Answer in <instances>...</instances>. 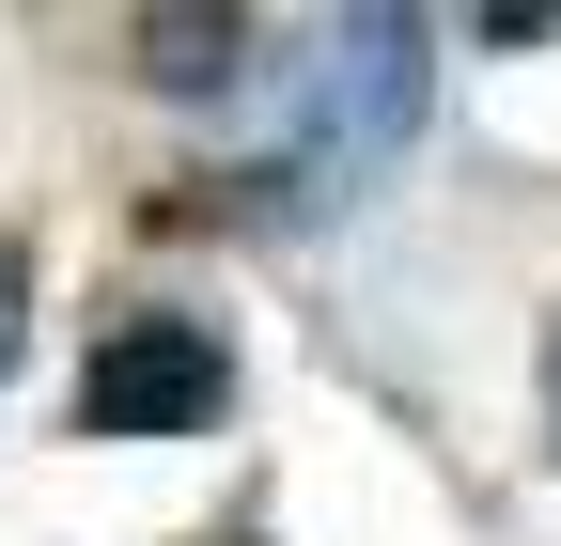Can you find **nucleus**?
Masks as SVG:
<instances>
[{
  "instance_id": "nucleus-1",
  "label": "nucleus",
  "mask_w": 561,
  "mask_h": 546,
  "mask_svg": "<svg viewBox=\"0 0 561 546\" xmlns=\"http://www.w3.org/2000/svg\"><path fill=\"white\" fill-rule=\"evenodd\" d=\"M421 16H328L297 62H280V157L265 187H297V203H343L405 125H421Z\"/></svg>"
},
{
  "instance_id": "nucleus-2",
  "label": "nucleus",
  "mask_w": 561,
  "mask_h": 546,
  "mask_svg": "<svg viewBox=\"0 0 561 546\" xmlns=\"http://www.w3.org/2000/svg\"><path fill=\"white\" fill-rule=\"evenodd\" d=\"M234 406V344L203 312H125L79 360V437H203Z\"/></svg>"
},
{
  "instance_id": "nucleus-3",
  "label": "nucleus",
  "mask_w": 561,
  "mask_h": 546,
  "mask_svg": "<svg viewBox=\"0 0 561 546\" xmlns=\"http://www.w3.org/2000/svg\"><path fill=\"white\" fill-rule=\"evenodd\" d=\"M140 62L187 79V94H219V79H234V16H157V32H140Z\"/></svg>"
},
{
  "instance_id": "nucleus-4",
  "label": "nucleus",
  "mask_w": 561,
  "mask_h": 546,
  "mask_svg": "<svg viewBox=\"0 0 561 546\" xmlns=\"http://www.w3.org/2000/svg\"><path fill=\"white\" fill-rule=\"evenodd\" d=\"M0 360H16V282H0Z\"/></svg>"
},
{
  "instance_id": "nucleus-5",
  "label": "nucleus",
  "mask_w": 561,
  "mask_h": 546,
  "mask_svg": "<svg viewBox=\"0 0 561 546\" xmlns=\"http://www.w3.org/2000/svg\"><path fill=\"white\" fill-rule=\"evenodd\" d=\"M546 406H561V344H546Z\"/></svg>"
}]
</instances>
